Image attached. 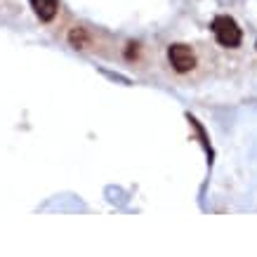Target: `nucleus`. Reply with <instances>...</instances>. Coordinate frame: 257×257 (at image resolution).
I'll use <instances>...</instances> for the list:
<instances>
[{"instance_id":"1","label":"nucleus","mask_w":257,"mask_h":257,"mask_svg":"<svg viewBox=\"0 0 257 257\" xmlns=\"http://www.w3.org/2000/svg\"><path fill=\"white\" fill-rule=\"evenodd\" d=\"M212 36L222 47H238L243 40V31L241 26L236 24L234 17L229 15H219L212 19Z\"/></svg>"},{"instance_id":"2","label":"nucleus","mask_w":257,"mask_h":257,"mask_svg":"<svg viewBox=\"0 0 257 257\" xmlns=\"http://www.w3.org/2000/svg\"><path fill=\"white\" fill-rule=\"evenodd\" d=\"M168 59H170V66L177 73H189V71L196 69V55L194 50L184 43H175V45L168 47Z\"/></svg>"},{"instance_id":"3","label":"nucleus","mask_w":257,"mask_h":257,"mask_svg":"<svg viewBox=\"0 0 257 257\" xmlns=\"http://www.w3.org/2000/svg\"><path fill=\"white\" fill-rule=\"evenodd\" d=\"M31 8L40 22H52L59 12V0H31Z\"/></svg>"},{"instance_id":"4","label":"nucleus","mask_w":257,"mask_h":257,"mask_svg":"<svg viewBox=\"0 0 257 257\" xmlns=\"http://www.w3.org/2000/svg\"><path fill=\"white\" fill-rule=\"evenodd\" d=\"M69 43L76 50H85L87 43H90V33H87V29H83V26H73L69 33Z\"/></svg>"}]
</instances>
